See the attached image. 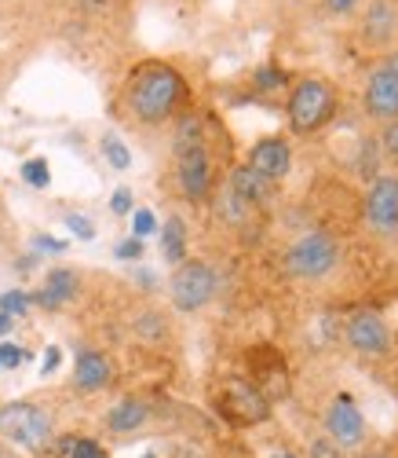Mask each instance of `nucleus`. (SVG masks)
Segmentation results:
<instances>
[{"instance_id": "nucleus-1", "label": "nucleus", "mask_w": 398, "mask_h": 458, "mask_svg": "<svg viewBox=\"0 0 398 458\" xmlns=\"http://www.w3.org/2000/svg\"><path fill=\"white\" fill-rule=\"evenodd\" d=\"M187 78L172 66V63H162V59H146L139 63L129 78H125V110L136 125H146V129H157L172 122L176 114L183 110L187 103Z\"/></svg>"}, {"instance_id": "nucleus-2", "label": "nucleus", "mask_w": 398, "mask_h": 458, "mask_svg": "<svg viewBox=\"0 0 398 458\" xmlns=\"http://www.w3.org/2000/svg\"><path fill=\"white\" fill-rule=\"evenodd\" d=\"M176 180H179L183 199H190V202H205L216 183L205 129L197 118H190V114L179 122V132H176Z\"/></svg>"}, {"instance_id": "nucleus-3", "label": "nucleus", "mask_w": 398, "mask_h": 458, "mask_svg": "<svg viewBox=\"0 0 398 458\" xmlns=\"http://www.w3.org/2000/svg\"><path fill=\"white\" fill-rule=\"evenodd\" d=\"M340 110V92L329 78H300L289 92L286 114H289V129L296 136H311L318 129H326Z\"/></svg>"}, {"instance_id": "nucleus-4", "label": "nucleus", "mask_w": 398, "mask_h": 458, "mask_svg": "<svg viewBox=\"0 0 398 458\" xmlns=\"http://www.w3.org/2000/svg\"><path fill=\"white\" fill-rule=\"evenodd\" d=\"M0 437L26 451H41L52 444V414L29 400L4 403L0 407Z\"/></svg>"}, {"instance_id": "nucleus-5", "label": "nucleus", "mask_w": 398, "mask_h": 458, "mask_svg": "<svg viewBox=\"0 0 398 458\" xmlns=\"http://www.w3.org/2000/svg\"><path fill=\"white\" fill-rule=\"evenodd\" d=\"M340 264V242L329 232H307L286 250V272L296 279H322Z\"/></svg>"}, {"instance_id": "nucleus-6", "label": "nucleus", "mask_w": 398, "mask_h": 458, "mask_svg": "<svg viewBox=\"0 0 398 458\" xmlns=\"http://www.w3.org/2000/svg\"><path fill=\"white\" fill-rule=\"evenodd\" d=\"M216 286H220V279L205 260H179L169 279V293L179 312H202L216 297Z\"/></svg>"}, {"instance_id": "nucleus-7", "label": "nucleus", "mask_w": 398, "mask_h": 458, "mask_svg": "<svg viewBox=\"0 0 398 458\" xmlns=\"http://www.w3.org/2000/svg\"><path fill=\"white\" fill-rule=\"evenodd\" d=\"M362 106H366V114L377 125L398 118V48H391L369 70L366 89H362Z\"/></svg>"}, {"instance_id": "nucleus-8", "label": "nucleus", "mask_w": 398, "mask_h": 458, "mask_svg": "<svg viewBox=\"0 0 398 458\" xmlns=\"http://www.w3.org/2000/svg\"><path fill=\"white\" fill-rule=\"evenodd\" d=\"M366 220L380 235H398V176L377 173L366 195Z\"/></svg>"}, {"instance_id": "nucleus-9", "label": "nucleus", "mask_w": 398, "mask_h": 458, "mask_svg": "<svg viewBox=\"0 0 398 458\" xmlns=\"http://www.w3.org/2000/svg\"><path fill=\"white\" fill-rule=\"evenodd\" d=\"M344 337H347L351 352H358V356H391V349H394V337H391L387 323L377 312L351 316Z\"/></svg>"}, {"instance_id": "nucleus-10", "label": "nucleus", "mask_w": 398, "mask_h": 458, "mask_svg": "<svg viewBox=\"0 0 398 458\" xmlns=\"http://www.w3.org/2000/svg\"><path fill=\"white\" fill-rule=\"evenodd\" d=\"M362 45L373 52L398 48V0H369L362 15Z\"/></svg>"}, {"instance_id": "nucleus-11", "label": "nucleus", "mask_w": 398, "mask_h": 458, "mask_svg": "<svg viewBox=\"0 0 398 458\" xmlns=\"http://www.w3.org/2000/svg\"><path fill=\"white\" fill-rule=\"evenodd\" d=\"M326 437H333L344 451L347 447H362V440H366V418H362V411H358L347 396H336L329 403V411H326Z\"/></svg>"}, {"instance_id": "nucleus-12", "label": "nucleus", "mask_w": 398, "mask_h": 458, "mask_svg": "<svg viewBox=\"0 0 398 458\" xmlns=\"http://www.w3.org/2000/svg\"><path fill=\"white\" fill-rule=\"evenodd\" d=\"M245 165H253L256 173H263L267 180L278 183V180H286L289 169H293V147H289L286 136H267V140H260L249 150V162Z\"/></svg>"}, {"instance_id": "nucleus-13", "label": "nucleus", "mask_w": 398, "mask_h": 458, "mask_svg": "<svg viewBox=\"0 0 398 458\" xmlns=\"http://www.w3.org/2000/svg\"><path fill=\"white\" fill-rule=\"evenodd\" d=\"M223 411L234 418V422H263L267 418V400L260 396L256 386H249V381H227Z\"/></svg>"}, {"instance_id": "nucleus-14", "label": "nucleus", "mask_w": 398, "mask_h": 458, "mask_svg": "<svg viewBox=\"0 0 398 458\" xmlns=\"http://www.w3.org/2000/svg\"><path fill=\"white\" fill-rule=\"evenodd\" d=\"M113 381V363L95 352V349H81L73 360V386L81 393H99Z\"/></svg>"}, {"instance_id": "nucleus-15", "label": "nucleus", "mask_w": 398, "mask_h": 458, "mask_svg": "<svg viewBox=\"0 0 398 458\" xmlns=\"http://www.w3.org/2000/svg\"><path fill=\"white\" fill-rule=\"evenodd\" d=\"M77 290H81V279H77L73 268H52L45 276V286L33 293V301L41 304V309L55 312V309H62V304H70L77 297Z\"/></svg>"}, {"instance_id": "nucleus-16", "label": "nucleus", "mask_w": 398, "mask_h": 458, "mask_svg": "<svg viewBox=\"0 0 398 458\" xmlns=\"http://www.w3.org/2000/svg\"><path fill=\"white\" fill-rule=\"evenodd\" d=\"M230 191H234L237 199H245L249 206H267L274 199V180H267L253 165H237L230 173Z\"/></svg>"}, {"instance_id": "nucleus-17", "label": "nucleus", "mask_w": 398, "mask_h": 458, "mask_svg": "<svg viewBox=\"0 0 398 458\" xmlns=\"http://www.w3.org/2000/svg\"><path fill=\"white\" fill-rule=\"evenodd\" d=\"M146 418H150V403H143V400H121V403L110 407L106 426L113 433H136V429L146 426Z\"/></svg>"}, {"instance_id": "nucleus-18", "label": "nucleus", "mask_w": 398, "mask_h": 458, "mask_svg": "<svg viewBox=\"0 0 398 458\" xmlns=\"http://www.w3.org/2000/svg\"><path fill=\"white\" fill-rule=\"evenodd\" d=\"M162 253H165L169 264L187 260V224L179 216H169L165 227H162Z\"/></svg>"}, {"instance_id": "nucleus-19", "label": "nucleus", "mask_w": 398, "mask_h": 458, "mask_svg": "<svg viewBox=\"0 0 398 458\" xmlns=\"http://www.w3.org/2000/svg\"><path fill=\"white\" fill-rule=\"evenodd\" d=\"M59 458H106V451L88 437H62Z\"/></svg>"}, {"instance_id": "nucleus-20", "label": "nucleus", "mask_w": 398, "mask_h": 458, "mask_svg": "<svg viewBox=\"0 0 398 458\" xmlns=\"http://www.w3.org/2000/svg\"><path fill=\"white\" fill-rule=\"evenodd\" d=\"M103 155H106V162H110L117 173H125V169L132 165V150L125 147V140H121V136H113V132H106V136H103Z\"/></svg>"}, {"instance_id": "nucleus-21", "label": "nucleus", "mask_w": 398, "mask_h": 458, "mask_svg": "<svg viewBox=\"0 0 398 458\" xmlns=\"http://www.w3.org/2000/svg\"><path fill=\"white\" fill-rule=\"evenodd\" d=\"M29 293L26 290H8V293H0V309H4L12 319H22L29 312Z\"/></svg>"}, {"instance_id": "nucleus-22", "label": "nucleus", "mask_w": 398, "mask_h": 458, "mask_svg": "<svg viewBox=\"0 0 398 458\" xmlns=\"http://www.w3.org/2000/svg\"><path fill=\"white\" fill-rule=\"evenodd\" d=\"M22 180H26L29 187H48V183H52L48 162H45V158H29V162L22 165Z\"/></svg>"}, {"instance_id": "nucleus-23", "label": "nucleus", "mask_w": 398, "mask_h": 458, "mask_svg": "<svg viewBox=\"0 0 398 458\" xmlns=\"http://www.w3.org/2000/svg\"><path fill=\"white\" fill-rule=\"evenodd\" d=\"M62 224H66V232H70V235H77V239H85V242H88V239H95V224H92L88 216H81V213H66V220H62Z\"/></svg>"}, {"instance_id": "nucleus-24", "label": "nucleus", "mask_w": 398, "mask_h": 458, "mask_svg": "<svg viewBox=\"0 0 398 458\" xmlns=\"http://www.w3.org/2000/svg\"><path fill=\"white\" fill-rule=\"evenodd\" d=\"M380 147H384V155L391 162H398V118H391V122L380 125Z\"/></svg>"}, {"instance_id": "nucleus-25", "label": "nucleus", "mask_w": 398, "mask_h": 458, "mask_svg": "<svg viewBox=\"0 0 398 458\" xmlns=\"http://www.w3.org/2000/svg\"><path fill=\"white\" fill-rule=\"evenodd\" d=\"M29 356H33V352H26V349L12 345V341H4V345H0V367H4V370H15V367H22Z\"/></svg>"}, {"instance_id": "nucleus-26", "label": "nucleus", "mask_w": 398, "mask_h": 458, "mask_svg": "<svg viewBox=\"0 0 398 458\" xmlns=\"http://www.w3.org/2000/svg\"><path fill=\"white\" fill-rule=\"evenodd\" d=\"M157 232V216L150 213V209H136V216H132V235L136 239H146V235H153Z\"/></svg>"}, {"instance_id": "nucleus-27", "label": "nucleus", "mask_w": 398, "mask_h": 458, "mask_svg": "<svg viewBox=\"0 0 398 458\" xmlns=\"http://www.w3.org/2000/svg\"><path fill=\"white\" fill-rule=\"evenodd\" d=\"M311 458H344V447L333 437H318L311 444Z\"/></svg>"}, {"instance_id": "nucleus-28", "label": "nucleus", "mask_w": 398, "mask_h": 458, "mask_svg": "<svg viewBox=\"0 0 398 458\" xmlns=\"http://www.w3.org/2000/svg\"><path fill=\"white\" fill-rule=\"evenodd\" d=\"M358 4H362V0H322V8H326L329 19H347V15L358 12Z\"/></svg>"}, {"instance_id": "nucleus-29", "label": "nucleus", "mask_w": 398, "mask_h": 458, "mask_svg": "<svg viewBox=\"0 0 398 458\" xmlns=\"http://www.w3.org/2000/svg\"><path fill=\"white\" fill-rule=\"evenodd\" d=\"M110 209H113L117 216H129V213H132V191H129V187H117L113 199H110Z\"/></svg>"}, {"instance_id": "nucleus-30", "label": "nucleus", "mask_w": 398, "mask_h": 458, "mask_svg": "<svg viewBox=\"0 0 398 458\" xmlns=\"http://www.w3.org/2000/svg\"><path fill=\"white\" fill-rule=\"evenodd\" d=\"M113 253H117V260H139V257H143V239L132 235V239H125V242H117Z\"/></svg>"}, {"instance_id": "nucleus-31", "label": "nucleus", "mask_w": 398, "mask_h": 458, "mask_svg": "<svg viewBox=\"0 0 398 458\" xmlns=\"http://www.w3.org/2000/svg\"><path fill=\"white\" fill-rule=\"evenodd\" d=\"M256 85H260L263 92H270L274 85H286V73H282V70H274V66H263V70L256 73Z\"/></svg>"}, {"instance_id": "nucleus-32", "label": "nucleus", "mask_w": 398, "mask_h": 458, "mask_svg": "<svg viewBox=\"0 0 398 458\" xmlns=\"http://www.w3.org/2000/svg\"><path fill=\"white\" fill-rule=\"evenodd\" d=\"M33 246L41 250V253H62V250H66V242H59V239H48V235H37V239H33Z\"/></svg>"}, {"instance_id": "nucleus-33", "label": "nucleus", "mask_w": 398, "mask_h": 458, "mask_svg": "<svg viewBox=\"0 0 398 458\" xmlns=\"http://www.w3.org/2000/svg\"><path fill=\"white\" fill-rule=\"evenodd\" d=\"M59 363H62V349H48V356H45V363H41V374H55L59 370Z\"/></svg>"}, {"instance_id": "nucleus-34", "label": "nucleus", "mask_w": 398, "mask_h": 458, "mask_svg": "<svg viewBox=\"0 0 398 458\" xmlns=\"http://www.w3.org/2000/svg\"><path fill=\"white\" fill-rule=\"evenodd\" d=\"M12 327H15V319H12V316H8L4 309H0V337H4V334H8Z\"/></svg>"}, {"instance_id": "nucleus-35", "label": "nucleus", "mask_w": 398, "mask_h": 458, "mask_svg": "<svg viewBox=\"0 0 398 458\" xmlns=\"http://www.w3.org/2000/svg\"><path fill=\"white\" fill-rule=\"evenodd\" d=\"M362 458H391V454H387V451H366Z\"/></svg>"}, {"instance_id": "nucleus-36", "label": "nucleus", "mask_w": 398, "mask_h": 458, "mask_svg": "<svg viewBox=\"0 0 398 458\" xmlns=\"http://www.w3.org/2000/svg\"><path fill=\"white\" fill-rule=\"evenodd\" d=\"M278 458H293V454H278Z\"/></svg>"}, {"instance_id": "nucleus-37", "label": "nucleus", "mask_w": 398, "mask_h": 458, "mask_svg": "<svg viewBox=\"0 0 398 458\" xmlns=\"http://www.w3.org/2000/svg\"><path fill=\"white\" fill-rule=\"evenodd\" d=\"M143 458H157V454H143Z\"/></svg>"}]
</instances>
